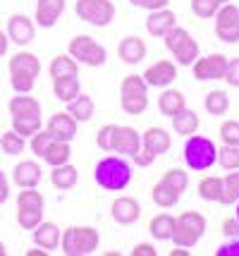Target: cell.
Masks as SVG:
<instances>
[{
    "instance_id": "obj_1",
    "label": "cell",
    "mask_w": 239,
    "mask_h": 256,
    "mask_svg": "<svg viewBox=\"0 0 239 256\" xmlns=\"http://www.w3.org/2000/svg\"><path fill=\"white\" fill-rule=\"evenodd\" d=\"M96 184L105 192H122L132 182V166L122 156H105L93 170Z\"/></svg>"
},
{
    "instance_id": "obj_2",
    "label": "cell",
    "mask_w": 239,
    "mask_h": 256,
    "mask_svg": "<svg viewBox=\"0 0 239 256\" xmlns=\"http://www.w3.org/2000/svg\"><path fill=\"white\" fill-rule=\"evenodd\" d=\"M101 244V234L91 225H72L62 230L60 237V249L67 256H89Z\"/></svg>"
},
{
    "instance_id": "obj_3",
    "label": "cell",
    "mask_w": 239,
    "mask_h": 256,
    "mask_svg": "<svg viewBox=\"0 0 239 256\" xmlns=\"http://www.w3.org/2000/svg\"><path fill=\"white\" fill-rule=\"evenodd\" d=\"M184 160L192 170L204 172L218 163V148L211 139L192 134V136H187V144H184Z\"/></svg>"
},
{
    "instance_id": "obj_4",
    "label": "cell",
    "mask_w": 239,
    "mask_h": 256,
    "mask_svg": "<svg viewBox=\"0 0 239 256\" xmlns=\"http://www.w3.org/2000/svg\"><path fill=\"white\" fill-rule=\"evenodd\" d=\"M69 56L74 58L77 62H84L89 67H101L108 60V50L96 38L86 36V34H79V36H74L69 41Z\"/></svg>"
},
{
    "instance_id": "obj_5",
    "label": "cell",
    "mask_w": 239,
    "mask_h": 256,
    "mask_svg": "<svg viewBox=\"0 0 239 256\" xmlns=\"http://www.w3.org/2000/svg\"><path fill=\"white\" fill-rule=\"evenodd\" d=\"M74 12L81 22L91 24V26H108L115 20L113 0H77Z\"/></svg>"
},
{
    "instance_id": "obj_6",
    "label": "cell",
    "mask_w": 239,
    "mask_h": 256,
    "mask_svg": "<svg viewBox=\"0 0 239 256\" xmlns=\"http://www.w3.org/2000/svg\"><path fill=\"white\" fill-rule=\"evenodd\" d=\"M194 77L199 82H208V79H223L225 70H228V56L223 53H211L206 58H196V62L192 65Z\"/></svg>"
},
{
    "instance_id": "obj_7",
    "label": "cell",
    "mask_w": 239,
    "mask_h": 256,
    "mask_svg": "<svg viewBox=\"0 0 239 256\" xmlns=\"http://www.w3.org/2000/svg\"><path fill=\"white\" fill-rule=\"evenodd\" d=\"M141 148V134L134 127L127 124H115V136H113V151L120 156L132 158Z\"/></svg>"
},
{
    "instance_id": "obj_8",
    "label": "cell",
    "mask_w": 239,
    "mask_h": 256,
    "mask_svg": "<svg viewBox=\"0 0 239 256\" xmlns=\"http://www.w3.org/2000/svg\"><path fill=\"white\" fill-rule=\"evenodd\" d=\"M141 77L146 79L148 86L168 89L172 82L177 79V67H175V62H170V60H158V62H153V65L148 67Z\"/></svg>"
},
{
    "instance_id": "obj_9",
    "label": "cell",
    "mask_w": 239,
    "mask_h": 256,
    "mask_svg": "<svg viewBox=\"0 0 239 256\" xmlns=\"http://www.w3.org/2000/svg\"><path fill=\"white\" fill-rule=\"evenodd\" d=\"M7 36L12 38V44L17 46H29L36 36V26L26 14H12L7 20Z\"/></svg>"
},
{
    "instance_id": "obj_10",
    "label": "cell",
    "mask_w": 239,
    "mask_h": 256,
    "mask_svg": "<svg viewBox=\"0 0 239 256\" xmlns=\"http://www.w3.org/2000/svg\"><path fill=\"white\" fill-rule=\"evenodd\" d=\"M110 216L120 225H134L141 216V206L134 196H117L110 206Z\"/></svg>"
},
{
    "instance_id": "obj_11",
    "label": "cell",
    "mask_w": 239,
    "mask_h": 256,
    "mask_svg": "<svg viewBox=\"0 0 239 256\" xmlns=\"http://www.w3.org/2000/svg\"><path fill=\"white\" fill-rule=\"evenodd\" d=\"M77 127H79V122H77L69 112H55V115H50L46 130L53 134V139H57V142H69V144H72V139L77 136Z\"/></svg>"
},
{
    "instance_id": "obj_12",
    "label": "cell",
    "mask_w": 239,
    "mask_h": 256,
    "mask_svg": "<svg viewBox=\"0 0 239 256\" xmlns=\"http://www.w3.org/2000/svg\"><path fill=\"white\" fill-rule=\"evenodd\" d=\"M62 12H65V0H36L34 20L38 26L50 29V26H55L57 20L62 17Z\"/></svg>"
},
{
    "instance_id": "obj_13",
    "label": "cell",
    "mask_w": 239,
    "mask_h": 256,
    "mask_svg": "<svg viewBox=\"0 0 239 256\" xmlns=\"http://www.w3.org/2000/svg\"><path fill=\"white\" fill-rule=\"evenodd\" d=\"M172 26H177V14L170 10V8H160V10H153L146 20V29L151 36L156 38H163L165 34L170 32Z\"/></svg>"
},
{
    "instance_id": "obj_14",
    "label": "cell",
    "mask_w": 239,
    "mask_h": 256,
    "mask_svg": "<svg viewBox=\"0 0 239 256\" xmlns=\"http://www.w3.org/2000/svg\"><path fill=\"white\" fill-rule=\"evenodd\" d=\"M117 58L127 62V65H139L146 58V44L139 36H125L117 44Z\"/></svg>"
},
{
    "instance_id": "obj_15",
    "label": "cell",
    "mask_w": 239,
    "mask_h": 256,
    "mask_svg": "<svg viewBox=\"0 0 239 256\" xmlns=\"http://www.w3.org/2000/svg\"><path fill=\"white\" fill-rule=\"evenodd\" d=\"M41 166L36 163V160H22V163H17L14 170H12V182L24 190V187H36L38 182H41Z\"/></svg>"
},
{
    "instance_id": "obj_16",
    "label": "cell",
    "mask_w": 239,
    "mask_h": 256,
    "mask_svg": "<svg viewBox=\"0 0 239 256\" xmlns=\"http://www.w3.org/2000/svg\"><path fill=\"white\" fill-rule=\"evenodd\" d=\"M60 237H62V230H60L55 223H50V220H41V223L34 228L36 246H41V249H46V252H53V249L60 246Z\"/></svg>"
},
{
    "instance_id": "obj_17",
    "label": "cell",
    "mask_w": 239,
    "mask_h": 256,
    "mask_svg": "<svg viewBox=\"0 0 239 256\" xmlns=\"http://www.w3.org/2000/svg\"><path fill=\"white\" fill-rule=\"evenodd\" d=\"M141 146H146L156 156H160V154H168L172 148V136L163 127H148L146 132L141 134Z\"/></svg>"
},
{
    "instance_id": "obj_18",
    "label": "cell",
    "mask_w": 239,
    "mask_h": 256,
    "mask_svg": "<svg viewBox=\"0 0 239 256\" xmlns=\"http://www.w3.org/2000/svg\"><path fill=\"white\" fill-rule=\"evenodd\" d=\"M10 72H26V74H31V77H38L41 74V60L34 56V53H29V50H19V53H14L10 58Z\"/></svg>"
},
{
    "instance_id": "obj_19",
    "label": "cell",
    "mask_w": 239,
    "mask_h": 256,
    "mask_svg": "<svg viewBox=\"0 0 239 256\" xmlns=\"http://www.w3.org/2000/svg\"><path fill=\"white\" fill-rule=\"evenodd\" d=\"M175 223H177V218L170 216V213H158V216H153L151 218V223H148V232L153 240H158V242H165V240H170L172 232H175Z\"/></svg>"
},
{
    "instance_id": "obj_20",
    "label": "cell",
    "mask_w": 239,
    "mask_h": 256,
    "mask_svg": "<svg viewBox=\"0 0 239 256\" xmlns=\"http://www.w3.org/2000/svg\"><path fill=\"white\" fill-rule=\"evenodd\" d=\"M170 53L177 58V62H180V65H184V67L194 65V62H196V58H199V44L194 41L189 34H184L182 38L170 48Z\"/></svg>"
},
{
    "instance_id": "obj_21",
    "label": "cell",
    "mask_w": 239,
    "mask_h": 256,
    "mask_svg": "<svg viewBox=\"0 0 239 256\" xmlns=\"http://www.w3.org/2000/svg\"><path fill=\"white\" fill-rule=\"evenodd\" d=\"M182 108H187V98H184L182 91H177V89H165V91H163V94L158 96V110L163 112V115L172 118V115H177V112L182 110Z\"/></svg>"
},
{
    "instance_id": "obj_22",
    "label": "cell",
    "mask_w": 239,
    "mask_h": 256,
    "mask_svg": "<svg viewBox=\"0 0 239 256\" xmlns=\"http://www.w3.org/2000/svg\"><path fill=\"white\" fill-rule=\"evenodd\" d=\"M199 115L192 108H182L177 115H172V130L180 134V136H192L199 130Z\"/></svg>"
},
{
    "instance_id": "obj_23",
    "label": "cell",
    "mask_w": 239,
    "mask_h": 256,
    "mask_svg": "<svg viewBox=\"0 0 239 256\" xmlns=\"http://www.w3.org/2000/svg\"><path fill=\"white\" fill-rule=\"evenodd\" d=\"M77 180H79V170L74 166H55L53 168V172H50V184L55 187V190H72L74 184H77Z\"/></svg>"
},
{
    "instance_id": "obj_24",
    "label": "cell",
    "mask_w": 239,
    "mask_h": 256,
    "mask_svg": "<svg viewBox=\"0 0 239 256\" xmlns=\"http://www.w3.org/2000/svg\"><path fill=\"white\" fill-rule=\"evenodd\" d=\"M65 77H79V62L72 56H55L50 62V79H65Z\"/></svg>"
},
{
    "instance_id": "obj_25",
    "label": "cell",
    "mask_w": 239,
    "mask_h": 256,
    "mask_svg": "<svg viewBox=\"0 0 239 256\" xmlns=\"http://www.w3.org/2000/svg\"><path fill=\"white\" fill-rule=\"evenodd\" d=\"M196 190H199V196L204 201H208V204H220L225 184H223V178L208 175V178H201V182H199Z\"/></svg>"
},
{
    "instance_id": "obj_26",
    "label": "cell",
    "mask_w": 239,
    "mask_h": 256,
    "mask_svg": "<svg viewBox=\"0 0 239 256\" xmlns=\"http://www.w3.org/2000/svg\"><path fill=\"white\" fill-rule=\"evenodd\" d=\"M93 100L91 96H86V94H79L74 100H69L67 103V112L77 120V122H89L93 118Z\"/></svg>"
},
{
    "instance_id": "obj_27",
    "label": "cell",
    "mask_w": 239,
    "mask_h": 256,
    "mask_svg": "<svg viewBox=\"0 0 239 256\" xmlns=\"http://www.w3.org/2000/svg\"><path fill=\"white\" fill-rule=\"evenodd\" d=\"M10 115H41V103L34 98V96H26V94H19V96H12L10 103Z\"/></svg>"
},
{
    "instance_id": "obj_28",
    "label": "cell",
    "mask_w": 239,
    "mask_h": 256,
    "mask_svg": "<svg viewBox=\"0 0 239 256\" xmlns=\"http://www.w3.org/2000/svg\"><path fill=\"white\" fill-rule=\"evenodd\" d=\"M53 94H55L57 100L62 103H69L74 100L81 94V84L77 77H65V79H55L53 82Z\"/></svg>"
},
{
    "instance_id": "obj_29",
    "label": "cell",
    "mask_w": 239,
    "mask_h": 256,
    "mask_svg": "<svg viewBox=\"0 0 239 256\" xmlns=\"http://www.w3.org/2000/svg\"><path fill=\"white\" fill-rule=\"evenodd\" d=\"M69 156H72V146H69V142H57V139H53L50 146L46 148V154H43V160H46L50 168H55V166L69 163Z\"/></svg>"
},
{
    "instance_id": "obj_30",
    "label": "cell",
    "mask_w": 239,
    "mask_h": 256,
    "mask_svg": "<svg viewBox=\"0 0 239 256\" xmlns=\"http://www.w3.org/2000/svg\"><path fill=\"white\" fill-rule=\"evenodd\" d=\"M151 199L156 206L160 208H172V206H177V201H180V192H175L170 184H165V182H158L153 190H151Z\"/></svg>"
},
{
    "instance_id": "obj_31",
    "label": "cell",
    "mask_w": 239,
    "mask_h": 256,
    "mask_svg": "<svg viewBox=\"0 0 239 256\" xmlns=\"http://www.w3.org/2000/svg\"><path fill=\"white\" fill-rule=\"evenodd\" d=\"M12 130L22 134L24 139H31L41 130V115H14L12 118Z\"/></svg>"
},
{
    "instance_id": "obj_32",
    "label": "cell",
    "mask_w": 239,
    "mask_h": 256,
    "mask_svg": "<svg viewBox=\"0 0 239 256\" xmlns=\"http://www.w3.org/2000/svg\"><path fill=\"white\" fill-rule=\"evenodd\" d=\"M204 106H206V112H208V115L220 118V115H225V112L230 110V96L225 94V91L213 89V91H208Z\"/></svg>"
},
{
    "instance_id": "obj_33",
    "label": "cell",
    "mask_w": 239,
    "mask_h": 256,
    "mask_svg": "<svg viewBox=\"0 0 239 256\" xmlns=\"http://www.w3.org/2000/svg\"><path fill=\"white\" fill-rule=\"evenodd\" d=\"M0 148L7 156H19V154H24V148H26V139H24L22 134H17L14 130H10V132H5L0 136Z\"/></svg>"
},
{
    "instance_id": "obj_34",
    "label": "cell",
    "mask_w": 239,
    "mask_h": 256,
    "mask_svg": "<svg viewBox=\"0 0 239 256\" xmlns=\"http://www.w3.org/2000/svg\"><path fill=\"white\" fill-rule=\"evenodd\" d=\"M223 184H225V190H223L220 204H223V206H235L239 201V172L237 170H232L230 175H225V178H223Z\"/></svg>"
},
{
    "instance_id": "obj_35",
    "label": "cell",
    "mask_w": 239,
    "mask_h": 256,
    "mask_svg": "<svg viewBox=\"0 0 239 256\" xmlns=\"http://www.w3.org/2000/svg\"><path fill=\"white\" fill-rule=\"evenodd\" d=\"M177 223L180 225H184L187 230H192V232H196L199 237H204V232H206V218L201 216L199 211H182L180 216H177Z\"/></svg>"
},
{
    "instance_id": "obj_36",
    "label": "cell",
    "mask_w": 239,
    "mask_h": 256,
    "mask_svg": "<svg viewBox=\"0 0 239 256\" xmlns=\"http://www.w3.org/2000/svg\"><path fill=\"white\" fill-rule=\"evenodd\" d=\"M43 194L36 190V187H24L17 194V208H41L43 211Z\"/></svg>"
},
{
    "instance_id": "obj_37",
    "label": "cell",
    "mask_w": 239,
    "mask_h": 256,
    "mask_svg": "<svg viewBox=\"0 0 239 256\" xmlns=\"http://www.w3.org/2000/svg\"><path fill=\"white\" fill-rule=\"evenodd\" d=\"M120 106L127 115H141L148 108V94H132V96H120Z\"/></svg>"
},
{
    "instance_id": "obj_38",
    "label": "cell",
    "mask_w": 239,
    "mask_h": 256,
    "mask_svg": "<svg viewBox=\"0 0 239 256\" xmlns=\"http://www.w3.org/2000/svg\"><path fill=\"white\" fill-rule=\"evenodd\" d=\"M239 24V8L232 2H223L220 10L216 12V29H225V26H235Z\"/></svg>"
},
{
    "instance_id": "obj_39",
    "label": "cell",
    "mask_w": 239,
    "mask_h": 256,
    "mask_svg": "<svg viewBox=\"0 0 239 256\" xmlns=\"http://www.w3.org/2000/svg\"><path fill=\"white\" fill-rule=\"evenodd\" d=\"M218 166L225 170H239V146L223 144V148H218Z\"/></svg>"
},
{
    "instance_id": "obj_40",
    "label": "cell",
    "mask_w": 239,
    "mask_h": 256,
    "mask_svg": "<svg viewBox=\"0 0 239 256\" xmlns=\"http://www.w3.org/2000/svg\"><path fill=\"white\" fill-rule=\"evenodd\" d=\"M160 182H165V184H170L175 192H187V187H189V172H184L182 168H172V170H168L163 178H160Z\"/></svg>"
},
{
    "instance_id": "obj_41",
    "label": "cell",
    "mask_w": 239,
    "mask_h": 256,
    "mask_svg": "<svg viewBox=\"0 0 239 256\" xmlns=\"http://www.w3.org/2000/svg\"><path fill=\"white\" fill-rule=\"evenodd\" d=\"M132 94H148V84L141 74H127L120 84V96H132Z\"/></svg>"
},
{
    "instance_id": "obj_42",
    "label": "cell",
    "mask_w": 239,
    "mask_h": 256,
    "mask_svg": "<svg viewBox=\"0 0 239 256\" xmlns=\"http://www.w3.org/2000/svg\"><path fill=\"white\" fill-rule=\"evenodd\" d=\"M41 220H43V211L41 208H17V223L24 230H34Z\"/></svg>"
},
{
    "instance_id": "obj_43",
    "label": "cell",
    "mask_w": 239,
    "mask_h": 256,
    "mask_svg": "<svg viewBox=\"0 0 239 256\" xmlns=\"http://www.w3.org/2000/svg\"><path fill=\"white\" fill-rule=\"evenodd\" d=\"M220 5H223L220 0H192V12L201 20H211V17H216Z\"/></svg>"
},
{
    "instance_id": "obj_44",
    "label": "cell",
    "mask_w": 239,
    "mask_h": 256,
    "mask_svg": "<svg viewBox=\"0 0 239 256\" xmlns=\"http://www.w3.org/2000/svg\"><path fill=\"white\" fill-rule=\"evenodd\" d=\"M10 84L17 94H29V91L34 89L36 77L26 74V72H10Z\"/></svg>"
},
{
    "instance_id": "obj_45",
    "label": "cell",
    "mask_w": 239,
    "mask_h": 256,
    "mask_svg": "<svg viewBox=\"0 0 239 256\" xmlns=\"http://www.w3.org/2000/svg\"><path fill=\"white\" fill-rule=\"evenodd\" d=\"M50 142H53V134L48 132V130H38V132L31 136V154L38 158H43V154H46V148L50 146Z\"/></svg>"
},
{
    "instance_id": "obj_46",
    "label": "cell",
    "mask_w": 239,
    "mask_h": 256,
    "mask_svg": "<svg viewBox=\"0 0 239 256\" xmlns=\"http://www.w3.org/2000/svg\"><path fill=\"white\" fill-rule=\"evenodd\" d=\"M220 139L223 144L239 146V120H225L220 124Z\"/></svg>"
},
{
    "instance_id": "obj_47",
    "label": "cell",
    "mask_w": 239,
    "mask_h": 256,
    "mask_svg": "<svg viewBox=\"0 0 239 256\" xmlns=\"http://www.w3.org/2000/svg\"><path fill=\"white\" fill-rule=\"evenodd\" d=\"M113 136H115V124H103L98 134H96V144L101 151L105 154H113Z\"/></svg>"
},
{
    "instance_id": "obj_48",
    "label": "cell",
    "mask_w": 239,
    "mask_h": 256,
    "mask_svg": "<svg viewBox=\"0 0 239 256\" xmlns=\"http://www.w3.org/2000/svg\"><path fill=\"white\" fill-rule=\"evenodd\" d=\"M225 84L232 89H239V58L228 60V70H225Z\"/></svg>"
},
{
    "instance_id": "obj_49",
    "label": "cell",
    "mask_w": 239,
    "mask_h": 256,
    "mask_svg": "<svg viewBox=\"0 0 239 256\" xmlns=\"http://www.w3.org/2000/svg\"><path fill=\"white\" fill-rule=\"evenodd\" d=\"M216 36L223 44H239V24L225 26V29H216Z\"/></svg>"
},
{
    "instance_id": "obj_50",
    "label": "cell",
    "mask_w": 239,
    "mask_h": 256,
    "mask_svg": "<svg viewBox=\"0 0 239 256\" xmlns=\"http://www.w3.org/2000/svg\"><path fill=\"white\" fill-rule=\"evenodd\" d=\"M156 154H153V151H151V148H146V146H141V148H139L137 154H134V156H132V160H134V163H137L139 168H148L151 166V163H153V160H156Z\"/></svg>"
},
{
    "instance_id": "obj_51",
    "label": "cell",
    "mask_w": 239,
    "mask_h": 256,
    "mask_svg": "<svg viewBox=\"0 0 239 256\" xmlns=\"http://www.w3.org/2000/svg\"><path fill=\"white\" fill-rule=\"evenodd\" d=\"M134 8H141V10H148V12H153V10H160V8H168V2L170 0H129Z\"/></svg>"
},
{
    "instance_id": "obj_52",
    "label": "cell",
    "mask_w": 239,
    "mask_h": 256,
    "mask_svg": "<svg viewBox=\"0 0 239 256\" xmlns=\"http://www.w3.org/2000/svg\"><path fill=\"white\" fill-rule=\"evenodd\" d=\"M216 256H239V237H235L232 242L220 246L216 252Z\"/></svg>"
},
{
    "instance_id": "obj_53",
    "label": "cell",
    "mask_w": 239,
    "mask_h": 256,
    "mask_svg": "<svg viewBox=\"0 0 239 256\" xmlns=\"http://www.w3.org/2000/svg\"><path fill=\"white\" fill-rule=\"evenodd\" d=\"M158 252H156V246L148 244V242H139L134 249H132V256H156Z\"/></svg>"
},
{
    "instance_id": "obj_54",
    "label": "cell",
    "mask_w": 239,
    "mask_h": 256,
    "mask_svg": "<svg viewBox=\"0 0 239 256\" xmlns=\"http://www.w3.org/2000/svg\"><path fill=\"white\" fill-rule=\"evenodd\" d=\"M223 234H228V237H239V220L237 218L223 220Z\"/></svg>"
},
{
    "instance_id": "obj_55",
    "label": "cell",
    "mask_w": 239,
    "mask_h": 256,
    "mask_svg": "<svg viewBox=\"0 0 239 256\" xmlns=\"http://www.w3.org/2000/svg\"><path fill=\"white\" fill-rule=\"evenodd\" d=\"M7 199H10V184L7 180H0V204H5Z\"/></svg>"
},
{
    "instance_id": "obj_56",
    "label": "cell",
    "mask_w": 239,
    "mask_h": 256,
    "mask_svg": "<svg viewBox=\"0 0 239 256\" xmlns=\"http://www.w3.org/2000/svg\"><path fill=\"white\" fill-rule=\"evenodd\" d=\"M7 46H10V36L5 32H0V58L7 53Z\"/></svg>"
},
{
    "instance_id": "obj_57",
    "label": "cell",
    "mask_w": 239,
    "mask_h": 256,
    "mask_svg": "<svg viewBox=\"0 0 239 256\" xmlns=\"http://www.w3.org/2000/svg\"><path fill=\"white\" fill-rule=\"evenodd\" d=\"M48 254H50V252H46V249H41V246H38V249H29L24 256H48Z\"/></svg>"
},
{
    "instance_id": "obj_58",
    "label": "cell",
    "mask_w": 239,
    "mask_h": 256,
    "mask_svg": "<svg viewBox=\"0 0 239 256\" xmlns=\"http://www.w3.org/2000/svg\"><path fill=\"white\" fill-rule=\"evenodd\" d=\"M0 256H7V249H5V244L0 242Z\"/></svg>"
},
{
    "instance_id": "obj_59",
    "label": "cell",
    "mask_w": 239,
    "mask_h": 256,
    "mask_svg": "<svg viewBox=\"0 0 239 256\" xmlns=\"http://www.w3.org/2000/svg\"><path fill=\"white\" fill-rule=\"evenodd\" d=\"M235 218H237V220H239V201H237V204H235Z\"/></svg>"
},
{
    "instance_id": "obj_60",
    "label": "cell",
    "mask_w": 239,
    "mask_h": 256,
    "mask_svg": "<svg viewBox=\"0 0 239 256\" xmlns=\"http://www.w3.org/2000/svg\"><path fill=\"white\" fill-rule=\"evenodd\" d=\"M0 180H5V172H2V170H0Z\"/></svg>"
},
{
    "instance_id": "obj_61",
    "label": "cell",
    "mask_w": 239,
    "mask_h": 256,
    "mask_svg": "<svg viewBox=\"0 0 239 256\" xmlns=\"http://www.w3.org/2000/svg\"><path fill=\"white\" fill-rule=\"evenodd\" d=\"M220 2H230V0H220Z\"/></svg>"
}]
</instances>
